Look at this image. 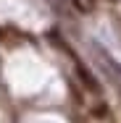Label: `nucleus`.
<instances>
[{"label": "nucleus", "mask_w": 121, "mask_h": 123, "mask_svg": "<svg viewBox=\"0 0 121 123\" xmlns=\"http://www.w3.org/2000/svg\"><path fill=\"white\" fill-rule=\"evenodd\" d=\"M76 76H79V81H82V84H84V86H87L92 94H100V84L95 81V76L90 74L84 66H76Z\"/></svg>", "instance_id": "f257e3e1"}, {"label": "nucleus", "mask_w": 121, "mask_h": 123, "mask_svg": "<svg viewBox=\"0 0 121 123\" xmlns=\"http://www.w3.org/2000/svg\"><path fill=\"white\" fill-rule=\"evenodd\" d=\"M92 115H95V118H105V115H108V107H105V105H97L95 110H92Z\"/></svg>", "instance_id": "f03ea898"}]
</instances>
